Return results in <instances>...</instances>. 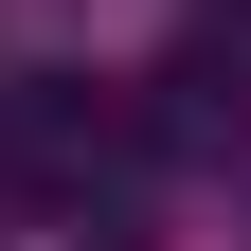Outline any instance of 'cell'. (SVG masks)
Listing matches in <instances>:
<instances>
[{"label": "cell", "mask_w": 251, "mask_h": 251, "mask_svg": "<svg viewBox=\"0 0 251 251\" xmlns=\"http://www.w3.org/2000/svg\"><path fill=\"white\" fill-rule=\"evenodd\" d=\"M126 90H90V72H0V179L18 198H90V179H126Z\"/></svg>", "instance_id": "6da1fadb"}]
</instances>
